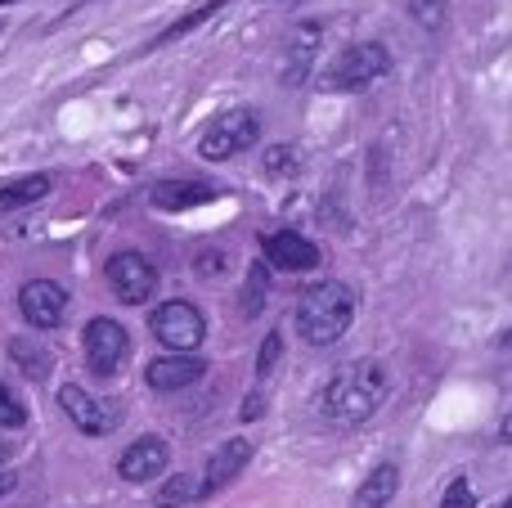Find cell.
Returning a JSON list of instances; mask_svg holds the SVG:
<instances>
[{"label": "cell", "instance_id": "8fae6325", "mask_svg": "<svg viewBox=\"0 0 512 508\" xmlns=\"http://www.w3.org/2000/svg\"><path fill=\"white\" fill-rule=\"evenodd\" d=\"M171 464V446L162 437H140L135 446L122 450V459H117V473H122V482H153V477H162Z\"/></svg>", "mask_w": 512, "mask_h": 508}, {"label": "cell", "instance_id": "ba28073f", "mask_svg": "<svg viewBox=\"0 0 512 508\" xmlns=\"http://www.w3.org/2000/svg\"><path fill=\"white\" fill-rule=\"evenodd\" d=\"M18 311L32 329H59L63 315H68V293L54 279H27L18 288Z\"/></svg>", "mask_w": 512, "mask_h": 508}, {"label": "cell", "instance_id": "83f0119b", "mask_svg": "<svg viewBox=\"0 0 512 508\" xmlns=\"http://www.w3.org/2000/svg\"><path fill=\"white\" fill-rule=\"evenodd\" d=\"M14 486H18V477H14V473H5V468H0V500H5V495L14 491Z\"/></svg>", "mask_w": 512, "mask_h": 508}, {"label": "cell", "instance_id": "52a82bcc", "mask_svg": "<svg viewBox=\"0 0 512 508\" xmlns=\"http://www.w3.org/2000/svg\"><path fill=\"white\" fill-rule=\"evenodd\" d=\"M86 360L95 374H117L126 360V351H131V338H126V329L117 320H108V315H95V320L86 324Z\"/></svg>", "mask_w": 512, "mask_h": 508}, {"label": "cell", "instance_id": "d4e9b609", "mask_svg": "<svg viewBox=\"0 0 512 508\" xmlns=\"http://www.w3.org/2000/svg\"><path fill=\"white\" fill-rule=\"evenodd\" d=\"M301 162H297V149H292V144H274L270 153H265V171H270V176H279V171H297Z\"/></svg>", "mask_w": 512, "mask_h": 508}, {"label": "cell", "instance_id": "5bb4252c", "mask_svg": "<svg viewBox=\"0 0 512 508\" xmlns=\"http://www.w3.org/2000/svg\"><path fill=\"white\" fill-rule=\"evenodd\" d=\"M216 189L203 185V180H158L149 194V203L158 207V212H189V207H203L212 203Z\"/></svg>", "mask_w": 512, "mask_h": 508}, {"label": "cell", "instance_id": "9c48e42d", "mask_svg": "<svg viewBox=\"0 0 512 508\" xmlns=\"http://www.w3.org/2000/svg\"><path fill=\"white\" fill-rule=\"evenodd\" d=\"M59 405H63V414L77 423V432H86V437H104V432L117 428V414L108 410L104 401H95V396H90L86 387H77V383L63 387V392H59Z\"/></svg>", "mask_w": 512, "mask_h": 508}, {"label": "cell", "instance_id": "e0dca14e", "mask_svg": "<svg viewBox=\"0 0 512 508\" xmlns=\"http://www.w3.org/2000/svg\"><path fill=\"white\" fill-rule=\"evenodd\" d=\"M225 5H230V0H207V5L189 9V14H185V18H176V23H171V27H167V32H158V36H153V41H149V50H167V45H171V41H180V36H189V32H194V27L212 23V18H216V14H221V9H225Z\"/></svg>", "mask_w": 512, "mask_h": 508}, {"label": "cell", "instance_id": "4dcf8cb0", "mask_svg": "<svg viewBox=\"0 0 512 508\" xmlns=\"http://www.w3.org/2000/svg\"><path fill=\"white\" fill-rule=\"evenodd\" d=\"M499 508H512V495H508V500H504V504H499Z\"/></svg>", "mask_w": 512, "mask_h": 508}, {"label": "cell", "instance_id": "4fadbf2b", "mask_svg": "<svg viewBox=\"0 0 512 508\" xmlns=\"http://www.w3.org/2000/svg\"><path fill=\"white\" fill-rule=\"evenodd\" d=\"M203 374H207V365L198 356H162L144 369V378H149L153 392H180V387H194Z\"/></svg>", "mask_w": 512, "mask_h": 508}, {"label": "cell", "instance_id": "30bf717a", "mask_svg": "<svg viewBox=\"0 0 512 508\" xmlns=\"http://www.w3.org/2000/svg\"><path fill=\"white\" fill-rule=\"evenodd\" d=\"M261 252L270 266L279 270H292V275H301V270H315L319 266V248L306 239V234L297 230H274L261 239Z\"/></svg>", "mask_w": 512, "mask_h": 508}, {"label": "cell", "instance_id": "1f68e13d", "mask_svg": "<svg viewBox=\"0 0 512 508\" xmlns=\"http://www.w3.org/2000/svg\"><path fill=\"white\" fill-rule=\"evenodd\" d=\"M0 5H14V0H0Z\"/></svg>", "mask_w": 512, "mask_h": 508}, {"label": "cell", "instance_id": "f546056e", "mask_svg": "<svg viewBox=\"0 0 512 508\" xmlns=\"http://www.w3.org/2000/svg\"><path fill=\"white\" fill-rule=\"evenodd\" d=\"M499 437H504V441H512V410H508V419L499 423Z\"/></svg>", "mask_w": 512, "mask_h": 508}, {"label": "cell", "instance_id": "3957f363", "mask_svg": "<svg viewBox=\"0 0 512 508\" xmlns=\"http://www.w3.org/2000/svg\"><path fill=\"white\" fill-rule=\"evenodd\" d=\"M387 72H391L387 45L355 41V45H346L333 63H328L319 81H324V90H364V86H373L378 77H387Z\"/></svg>", "mask_w": 512, "mask_h": 508}, {"label": "cell", "instance_id": "cb8c5ba5", "mask_svg": "<svg viewBox=\"0 0 512 508\" xmlns=\"http://www.w3.org/2000/svg\"><path fill=\"white\" fill-rule=\"evenodd\" d=\"M279 356H283V333H270V338L261 342V356H256V374L270 378L274 365H279Z\"/></svg>", "mask_w": 512, "mask_h": 508}, {"label": "cell", "instance_id": "484cf974", "mask_svg": "<svg viewBox=\"0 0 512 508\" xmlns=\"http://www.w3.org/2000/svg\"><path fill=\"white\" fill-rule=\"evenodd\" d=\"M441 508H477V495H472V486L459 477V482L445 486V500H441Z\"/></svg>", "mask_w": 512, "mask_h": 508}, {"label": "cell", "instance_id": "8992f818", "mask_svg": "<svg viewBox=\"0 0 512 508\" xmlns=\"http://www.w3.org/2000/svg\"><path fill=\"white\" fill-rule=\"evenodd\" d=\"M108 288H113L117 302L140 306V302H149L153 288H158V270H153V261L140 257V252H117V257L108 261Z\"/></svg>", "mask_w": 512, "mask_h": 508}, {"label": "cell", "instance_id": "2e32d148", "mask_svg": "<svg viewBox=\"0 0 512 508\" xmlns=\"http://www.w3.org/2000/svg\"><path fill=\"white\" fill-rule=\"evenodd\" d=\"M400 491V468L396 464H378L369 477H364V486L355 491V504L351 508H387L396 500Z\"/></svg>", "mask_w": 512, "mask_h": 508}, {"label": "cell", "instance_id": "7c38bea8", "mask_svg": "<svg viewBox=\"0 0 512 508\" xmlns=\"http://www.w3.org/2000/svg\"><path fill=\"white\" fill-rule=\"evenodd\" d=\"M248 459H252V441H243V437L216 446L212 459H207V468H203V482H198V500H207V495H216L221 486H230L234 477L248 468Z\"/></svg>", "mask_w": 512, "mask_h": 508}, {"label": "cell", "instance_id": "f1b7e54d", "mask_svg": "<svg viewBox=\"0 0 512 508\" xmlns=\"http://www.w3.org/2000/svg\"><path fill=\"white\" fill-rule=\"evenodd\" d=\"M256 414H261V396H252V401L243 405V419H256Z\"/></svg>", "mask_w": 512, "mask_h": 508}, {"label": "cell", "instance_id": "9a60e30c", "mask_svg": "<svg viewBox=\"0 0 512 508\" xmlns=\"http://www.w3.org/2000/svg\"><path fill=\"white\" fill-rule=\"evenodd\" d=\"M315 50H319V23L292 27L288 45H283V81H288V86H297V81L310 72V59H315Z\"/></svg>", "mask_w": 512, "mask_h": 508}, {"label": "cell", "instance_id": "ffe728a7", "mask_svg": "<svg viewBox=\"0 0 512 508\" xmlns=\"http://www.w3.org/2000/svg\"><path fill=\"white\" fill-rule=\"evenodd\" d=\"M9 351H14L18 369H23L27 378H45V374H50V356H45L41 347H27V338H18V342H14V347H9Z\"/></svg>", "mask_w": 512, "mask_h": 508}, {"label": "cell", "instance_id": "603a6c76", "mask_svg": "<svg viewBox=\"0 0 512 508\" xmlns=\"http://www.w3.org/2000/svg\"><path fill=\"white\" fill-rule=\"evenodd\" d=\"M23 423H27L23 401H18V396L9 392L5 383H0V428H23Z\"/></svg>", "mask_w": 512, "mask_h": 508}, {"label": "cell", "instance_id": "5b68a950", "mask_svg": "<svg viewBox=\"0 0 512 508\" xmlns=\"http://www.w3.org/2000/svg\"><path fill=\"white\" fill-rule=\"evenodd\" d=\"M256 135H261V117H256L252 108H234V113L216 117L212 131L198 140V153L212 162H225V158H234V153L252 149Z\"/></svg>", "mask_w": 512, "mask_h": 508}, {"label": "cell", "instance_id": "44dd1931", "mask_svg": "<svg viewBox=\"0 0 512 508\" xmlns=\"http://www.w3.org/2000/svg\"><path fill=\"white\" fill-rule=\"evenodd\" d=\"M409 14H414L427 32H441L445 18H450V0H409Z\"/></svg>", "mask_w": 512, "mask_h": 508}, {"label": "cell", "instance_id": "7402d4cb", "mask_svg": "<svg viewBox=\"0 0 512 508\" xmlns=\"http://www.w3.org/2000/svg\"><path fill=\"white\" fill-rule=\"evenodd\" d=\"M261 302H265V266H252L248 275V288H243V315H261Z\"/></svg>", "mask_w": 512, "mask_h": 508}, {"label": "cell", "instance_id": "d6a6232c", "mask_svg": "<svg viewBox=\"0 0 512 508\" xmlns=\"http://www.w3.org/2000/svg\"><path fill=\"white\" fill-rule=\"evenodd\" d=\"M0 459H5V446H0Z\"/></svg>", "mask_w": 512, "mask_h": 508}, {"label": "cell", "instance_id": "ac0fdd59", "mask_svg": "<svg viewBox=\"0 0 512 508\" xmlns=\"http://www.w3.org/2000/svg\"><path fill=\"white\" fill-rule=\"evenodd\" d=\"M50 194V176H23L0 185V212H18V207H32Z\"/></svg>", "mask_w": 512, "mask_h": 508}, {"label": "cell", "instance_id": "277c9868", "mask_svg": "<svg viewBox=\"0 0 512 508\" xmlns=\"http://www.w3.org/2000/svg\"><path fill=\"white\" fill-rule=\"evenodd\" d=\"M149 329L171 356H189V351H198L207 338V320L194 302H162L158 311L149 315Z\"/></svg>", "mask_w": 512, "mask_h": 508}, {"label": "cell", "instance_id": "6da1fadb", "mask_svg": "<svg viewBox=\"0 0 512 508\" xmlns=\"http://www.w3.org/2000/svg\"><path fill=\"white\" fill-rule=\"evenodd\" d=\"M387 369L378 360H355V365L337 369L324 387V414L342 428L364 423L382 401H387Z\"/></svg>", "mask_w": 512, "mask_h": 508}, {"label": "cell", "instance_id": "d6986e66", "mask_svg": "<svg viewBox=\"0 0 512 508\" xmlns=\"http://www.w3.org/2000/svg\"><path fill=\"white\" fill-rule=\"evenodd\" d=\"M194 500H198V482H194V477H185V473H176L158 491V508H185V504H194Z\"/></svg>", "mask_w": 512, "mask_h": 508}, {"label": "cell", "instance_id": "7a4b0ae2", "mask_svg": "<svg viewBox=\"0 0 512 508\" xmlns=\"http://www.w3.org/2000/svg\"><path fill=\"white\" fill-rule=\"evenodd\" d=\"M355 320V288L342 279H324V284L306 288L297 302V333L310 347H333Z\"/></svg>", "mask_w": 512, "mask_h": 508}, {"label": "cell", "instance_id": "4316f807", "mask_svg": "<svg viewBox=\"0 0 512 508\" xmlns=\"http://www.w3.org/2000/svg\"><path fill=\"white\" fill-rule=\"evenodd\" d=\"M221 270H225L221 252H203V257H198V275H221Z\"/></svg>", "mask_w": 512, "mask_h": 508}]
</instances>
